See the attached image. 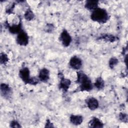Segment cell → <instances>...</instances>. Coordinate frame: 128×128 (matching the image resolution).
I'll return each mask as SVG.
<instances>
[{
    "label": "cell",
    "instance_id": "ffe728a7",
    "mask_svg": "<svg viewBox=\"0 0 128 128\" xmlns=\"http://www.w3.org/2000/svg\"><path fill=\"white\" fill-rule=\"evenodd\" d=\"M10 127L12 128H20L21 127L20 124L16 120H12L10 124Z\"/></svg>",
    "mask_w": 128,
    "mask_h": 128
},
{
    "label": "cell",
    "instance_id": "30bf717a",
    "mask_svg": "<svg viewBox=\"0 0 128 128\" xmlns=\"http://www.w3.org/2000/svg\"><path fill=\"white\" fill-rule=\"evenodd\" d=\"M50 78V72L46 68L41 69L38 74V78L42 82H47Z\"/></svg>",
    "mask_w": 128,
    "mask_h": 128
},
{
    "label": "cell",
    "instance_id": "277c9868",
    "mask_svg": "<svg viewBox=\"0 0 128 128\" xmlns=\"http://www.w3.org/2000/svg\"><path fill=\"white\" fill-rule=\"evenodd\" d=\"M28 36L26 32L23 30L20 32L16 38V41L18 44L20 46H26L28 43Z\"/></svg>",
    "mask_w": 128,
    "mask_h": 128
},
{
    "label": "cell",
    "instance_id": "6da1fadb",
    "mask_svg": "<svg viewBox=\"0 0 128 128\" xmlns=\"http://www.w3.org/2000/svg\"><path fill=\"white\" fill-rule=\"evenodd\" d=\"M76 82L79 84L81 91H90L92 89L91 80L83 72H78Z\"/></svg>",
    "mask_w": 128,
    "mask_h": 128
},
{
    "label": "cell",
    "instance_id": "7c38bea8",
    "mask_svg": "<svg viewBox=\"0 0 128 128\" xmlns=\"http://www.w3.org/2000/svg\"><path fill=\"white\" fill-rule=\"evenodd\" d=\"M83 121V117L81 115L72 114L70 116V122L76 126L80 124Z\"/></svg>",
    "mask_w": 128,
    "mask_h": 128
},
{
    "label": "cell",
    "instance_id": "52a82bcc",
    "mask_svg": "<svg viewBox=\"0 0 128 128\" xmlns=\"http://www.w3.org/2000/svg\"><path fill=\"white\" fill-rule=\"evenodd\" d=\"M0 92L4 98H8L11 95L12 89L8 84L5 83H2L0 84Z\"/></svg>",
    "mask_w": 128,
    "mask_h": 128
},
{
    "label": "cell",
    "instance_id": "ac0fdd59",
    "mask_svg": "<svg viewBox=\"0 0 128 128\" xmlns=\"http://www.w3.org/2000/svg\"><path fill=\"white\" fill-rule=\"evenodd\" d=\"M101 38L104 40H106L110 42H112L116 40L115 36H114L112 35H110V34H104L103 36H102Z\"/></svg>",
    "mask_w": 128,
    "mask_h": 128
},
{
    "label": "cell",
    "instance_id": "9a60e30c",
    "mask_svg": "<svg viewBox=\"0 0 128 128\" xmlns=\"http://www.w3.org/2000/svg\"><path fill=\"white\" fill-rule=\"evenodd\" d=\"M94 86L98 90L102 89L104 87V82L103 79L100 77L98 78L95 81Z\"/></svg>",
    "mask_w": 128,
    "mask_h": 128
},
{
    "label": "cell",
    "instance_id": "44dd1931",
    "mask_svg": "<svg viewBox=\"0 0 128 128\" xmlns=\"http://www.w3.org/2000/svg\"><path fill=\"white\" fill-rule=\"evenodd\" d=\"M119 117H120V118L121 120H122L123 122L127 121L128 118H127V115L126 114H124V113H120V114Z\"/></svg>",
    "mask_w": 128,
    "mask_h": 128
},
{
    "label": "cell",
    "instance_id": "5b68a950",
    "mask_svg": "<svg viewBox=\"0 0 128 128\" xmlns=\"http://www.w3.org/2000/svg\"><path fill=\"white\" fill-rule=\"evenodd\" d=\"M19 76L26 84H29L32 78L30 77V70L26 67H24L20 70L19 72Z\"/></svg>",
    "mask_w": 128,
    "mask_h": 128
},
{
    "label": "cell",
    "instance_id": "e0dca14e",
    "mask_svg": "<svg viewBox=\"0 0 128 128\" xmlns=\"http://www.w3.org/2000/svg\"><path fill=\"white\" fill-rule=\"evenodd\" d=\"M8 58L7 55L4 53H1L0 56V62L2 64H6L8 62Z\"/></svg>",
    "mask_w": 128,
    "mask_h": 128
},
{
    "label": "cell",
    "instance_id": "9c48e42d",
    "mask_svg": "<svg viewBox=\"0 0 128 128\" xmlns=\"http://www.w3.org/2000/svg\"><path fill=\"white\" fill-rule=\"evenodd\" d=\"M71 84V82L69 79L66 78L64 76L60 78L59 84V88L64 92H66L68 89Z\"/></svg>",
    "mask_w": 128,
    "mask_h": 128
},
{
    "label": "cell",
    "instance_id": "8992f818",
    "mask_svg": "<svg viewBox=\"0 0 128 128\" xmlns=\"http://www.w3.org/2000/svg\"><path fill=\"white\" fill-rule=\"evenodd\" d=\"M69 64L72 68L79 70L82 66V60L80 58L76 56H74L70 59Z\"/></svg>",
    "mask_w": 128,
    "mask_h": 128
},
{
    "label": "cell",
    "instance_id": "2e32d148",
    "mask_svg": "<svg viewBox=\"0 0 128 128\" xmlns=\"http://www.w3.org/2000/svg\"><path fill=\"white\" fill-rule=\"evenodd\" d=\"M24 16L26 20H31L34 19V14L30 9H28L24 14Z\"/></svg>",
    "mask_w": 128,
    "mask_h": 128
},
{
    "label": "cell",
    "instance_id": "ba28073f",
    "mask_svg": "<svg viewBox=\"0 0 128 128\" xmlns=\"http://www.w3.org/2000/svg\"><path fill=\"white\" fill-rule=\"evenodd\" d=\"M86 105L89 109L91 110H95L98 107L99 104L98 100L94 98L90 97L86 100Z\"/></svg>",
    "mask_w": 128,
    "mask_h": 128
},
{
    "label": "cell",
    "instance_id": "7a4b0ae2",
    "mask_svg": "<svg viewBox=\"0 0 128 128\" xmlns=\"http://www.w3.org/2000/svg\"><path fill=\"white\" fill-rule=\"evenodd\" d=\"M90 17L92 20L100 24H104L108 20V14L106 10L100 8L92 12Z\"/></svg>",
    "mask_w": 128,
    "mask_h": 128
},
{
    "label": "cell",
    "instance_id": "d6986e66",
    "mask_svg": "<svg viewBox=\"0 0 128 128\" xmlns=\"http://www.w3.org/2000/svg\"><path fill=\"white\" fill-rule=\"evenodd\" d=\"M118 63V60L117 58H111L109 61V66L111 68H113Z\"/></svg>",
    "mask_w": 128,
    "mask_h": 128
},
{
    "label": "cell",
    "instance_id": "8fae6325",
    "mask_svg": "<svg viewBox=\"0 0 128 128\" xmlns=\"http://www.w3.org/2000/svg\"><path fill=\"white\" fill-rule=\"evenodd\" d=\"M7 25L10 32L12 34H18L22 30V25L20 22L17 24H15L10 26L8 25V24H7Z\"/></svg>",
    "mask_w": 128,
    "mask_h": 128
},
{
    "label": "cell",
    "instance_id": "3957f363",
    "mask_svg": "<svg viewBox=\"0 0 128 128\" xmlns=\"http://www.w3.org/2000/svg\"><path fill=\"white\" fill-rule=\"evenodd\" d=\"M60 40L62 45L66 47L69 46L72 41L70 35L66 30H64L60 34Z\"/></svg>",
    "mask_w": 128,
    "mask_h": 128
},
{
    "label": "cell",
    "instance_id": "5bb4252c",
    "mask_svg": "<svg viewBox=\"0 0 128 128\" xmlns=\"http://www.w3.org/2000/svg\"><path fill=\"white\" fill-rule=\"evenodd\" d=\"M98 2L97 0H87L85 4V8L92 12L98 7Z\"/></svg>",
    "mask_w": 128,
    "mask_h": 128
},
{
    "label": "cell",
    "instance_id": "4fadbf2b",
    "mask_svg": "<svg viewBox=\"0 0 128 128\" xmlns=\"http://www.w3.org/2000/svg\"><path fill=\"white\" fill-rule=\"evenodd\" d=\"M89 126L91 128H102L104 124L96 117H93L92 119L89 122Z\"/></svg>",
    "mask_w": 128,
    "mask_h": 128
}]
</instances>
